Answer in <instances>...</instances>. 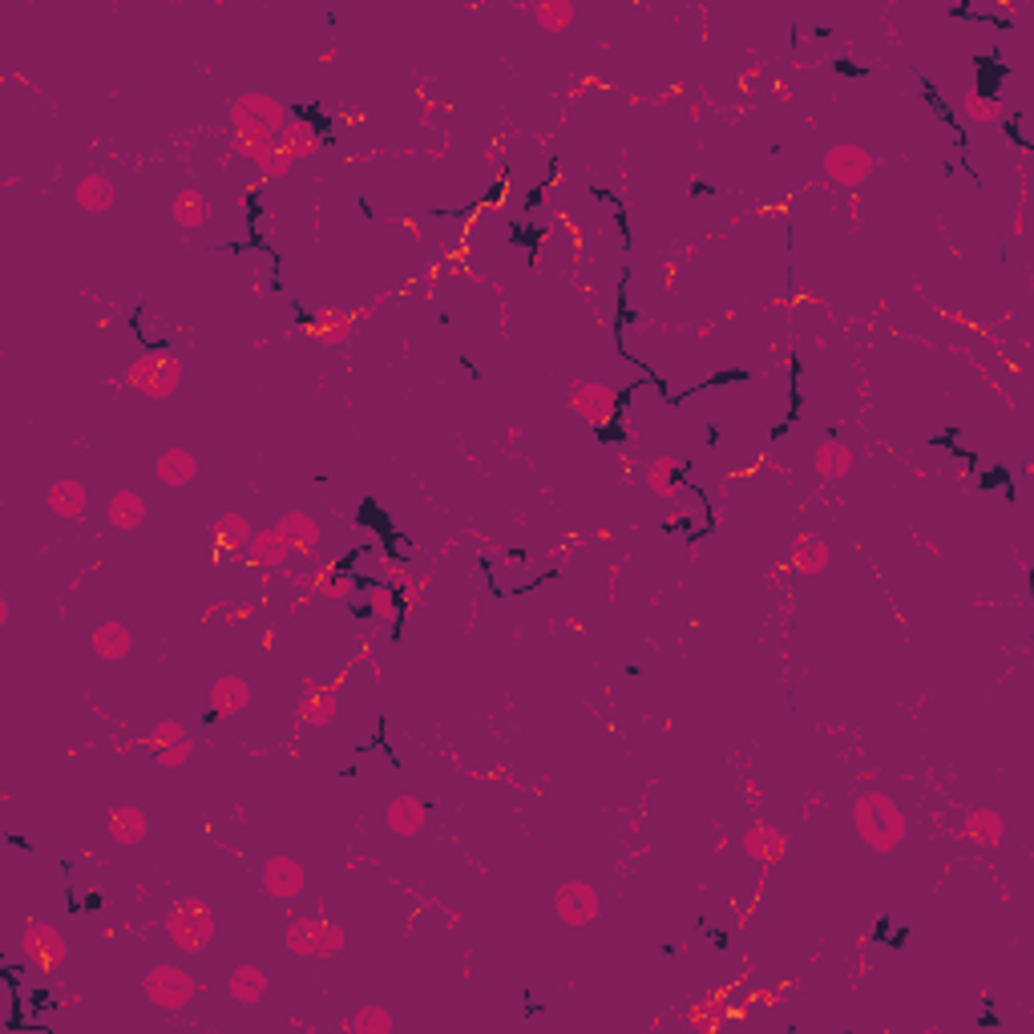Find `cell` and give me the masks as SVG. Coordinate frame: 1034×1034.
<instances>
[{
  "mask_svg": "<svg viewBox=\"0 0 1034 1034\" xmlns=\"http://www.w3.org/2000/svg\"><path fill=\"white\" fill-rule=\"evenodd\" d=\"M853 824H857V837L877 853H893L905 841V812L885 792H865L857 800Z\"/></svg>",
  "mask_w": 1034,
  "mask_h": 1034,
  "instance_id": "1",
  "label": "cell"
},
{
  "mask_svg": "<svg viewBox=\"0 0 1034 1034\" xmlns=\"http://www.w3.org/2000/svg\"><path fill=\"white\" fill-rule=\"evenodd\" d=\"M215 917L202 909V901H182L170 917H166V934H170V942L178 946V950H186V954H194V950H206L211 946V938H215Z\"/></svg>",
  "mask_w": 1034,
  "mask_h": 1034,
  "instance_id": "2",
  "label": "cell"
},
{
  "mask_svg": "<svg viewBox=\"0 0 1034 1034\" xmlns=\"http://www.w3.org/2000/svg\"><path fill=\"white\" fill-rule=\"evenodd\" d=\"M126 380L138 388V392H146V396H154V400H166L174 388H178V380H182V368H178V360H170V356H138L134 364H130V372H126Z\"/></svg>",
  "mask_w": 1034,
  "mask_h": 1034,
  "instance_id": "3",
  "label": "cell"
},
{
  "mask_svg": "<svg viewBox=\"0 0 1034 1034\" xmlns=\"http://www.w3.org/2000/svg\"><path fill=\"white\" fill-rule=\"evenodd\" d=\"M623 392H614V388H606V384H594V380H574V388H570V404H574V412L582 421H590V425H606V421H614L618 417V408H623Z\"/></svg>",
  "mask_w": 1034,
  "mask_h": 1034,
  "instance_id": "4",
  "label": "cell"
},
{
  "mask_svg": "<svg viewBox=\"0 0 1034 1034\" xmlns=\"http://www.w3.org/2000/svg\"><path fill=\"white\" fill-rule=\"evenodd\" d=\"M142 990H146V998L154 1002V1006H162V1010H182L190 998H194V978L186 974V970H178V966H154L150 974H146V982H142Z\"/></svg>",
  "mask_w": 1034,
  "mask_h": 1034,
  "instance_id": "5",
  "label": "cell"
},
{
  "mask_svg": "<svg viewBox=\"0 0 1034 1034\" xmlns=\"http://www.w3.org/2000/svg\"><path fill=\"white\" fill-rule=\"evenodd\" d=\"M598 893H594V885H586V881H570V885H562L558 893H554V909H558V917L566 921V925H574V929H582V925H590L594 917H598Z\"/></svg>",
  "mask_w": 1034,
  "mask_h": 1034,
  "instance_id": "6",
  "label": "cell"
},
{
  "mask_svg": "<svg viewBox=\"0 0 1034 1034\" xmlns=\"http://www.w3.org/2000/svg\"><path fill=\"white\" fill-rule=\"evenodd\" d=\"M873 154L869 150H861V146H833L829 154H824V170H829V178L833 182H841V186H861L865 178H869V170H873Z\"/></svg>",
  "mask_w": 1034,
  "mask_h": 1034,
  "instance_id": "7",
  "label": "cell"
},
{
  "mask_svg": "<svg viewBox=\"0 0 1034 1034\" xmlns=\"http://www.w3.org/2000/svg\"><path fill=\"white\" fill-rule=\"evenodd\" d=\"M303 885H307V873H303L299 861H291V857H271V861L263 865V889H267L275 901H295V897L303 893Z\"/></svg>",
  "mask_w": 1034,
  "mask_h": 1034,
  "instance_id": "8",
  "label": "cell"
},
{
  "mask_svg": "<svg viewBox=\"0 0 1034 1034\" xmlns=\"http://www.w3.org/2000/svg\"><path fill=\"white\" fill-rule=\"evenodd\" d=\"M21 950H25V958H33L37 966H53L57 958H65V938H61V929H57V925L37 921V925H29V929H25Z\"/></svg>",
  "mask_w": 1034,
  "mask_h": 1034,
  "instance_id": "9",
  "label": "cell"
},
{
  "mask_svg": "<svg viewBox=\"0 0 1034 1034\" xmlns=\"http://www.w3.org/2000/svg\"><path fill=\"white\" fill-rule=\"evenodd\" d=\"M291 554H295V546L279 530H259L251 538V546H247V562L263 566V570H283L291 562Z\"/></svg>",
  "mask_w": 1034,
  "mask_h": 1034,
  "instance_id": "10",
  "label": "cell"
},
{
  "mask_svg": "<svg viewBox=\"0 0 1034 1034\" xmlns=\"http://www.w3.org/2000/svg\"><path fill=\"white\" fill-rule=\"evenodd\" d=\"M425 816H429V808H425L417 796H396V800H388V829H392L396 837H417V833L425 829Z\"/></svg>",
  "mask_w": 1034,
  "mask_h": 1034,
  "instance_id": "11",
  "label": "cell"
},
{
  "mask_svg": "<svg viewBox=\"0 0 1034 1034\" xmlns=\"http://www.w3.org/2000/svg\"><path fill=\"white\" fill-rule=\"evenodd\" d=\"M324 917H291L287 925V950L299 958H320V942H324Z\"/></svg>",
  "mask_w": 1034,
  "mask_h": 1034,
  "instance_id": "12",
  "label": "cell"
},
{
  "mask_svg": "<svg viewBox=\"0 0 1034 1034\" xmlns=\"http://www.w3.org/2000/svg\"><path fill=\"white\" fill-rule=\"evenodd\" d=\"M336 691H324V687H316V683H307V691H303V699H299V719L307 723V728H328V723L336 719Z\"/></svg>",
  "mask_w": 1034,
  "mask_h": 1034,
  "instance_id": "13",
  "label": "cell"
},
{
  "mask_svg": "<svg viewBox=\"0 0 1034 1034\" xmlns=\"http://www.w3.org/2000/svg\"><path fill=\"white\" fill-rule=\"evenodd\" d=\"M683 481H687V461H679V457H655L647 465V485L659 497H679Z\"/></svg>",
  "mask_w": 1034,
  "mask_h": 1034,
  "instance_id": "14",
  "label": "cell"
},
{
  "mask_svg": "<svg viewBox=\"0 0 1034 1034\" xmlns=\"http://www.w3.org/2000/svg\"><path fill=\"white\" fill-rule=\"evenodd\" d=\"M744 853L760 865H776L784 857V833L772 829V824H752L748 837H744Z\"/></svg>",
  "mask_w": 1034,
  "mask_h": 1034,
  "instance_id": "15",
  "label": "cell"
},
{
  "mask_svg": "<svg viewBox=\"0 0 1034 1034\" xmlns=\"http://www.w3.org/2000/svg\"><path fill=\"white\" fill-rule=\"evenodd\" d=\"M45 505H49V513L53 517H69V522H77V517L85 513V505H89V497H85V485L81 481H57L53 489H49V497H45Z\"/></svg>",
  "mask_w": 1034,
  "mask_h": 1034,
  "instance_id": "16",
  "label": "cell"
},
{
  "mask_svg": "<svg viewBox=\"0 0 1034 1034\" xmlns=\"http://www.w3.org/2000/svg\"><path fill=\"white\" fill-rule=\"evenodd\" d=\"M106 517H110L114 530H138L146 522V501L134 489H118L106 505Z\"/></svg>",
  "mask_w": 1034,
  "mask_h": 1034,
  "instance_id": "17",
  "label": "cell"
},
{
  "mask_svg": "<svg viewBox=\"0 0 1034 1034\" xmlns=\"http://www.w3.org/2000/svg\"><path fill=\"white\" fill-rule=\"evenodd\" d=\"M1002 833H1006V824H1002V816L994 808H974L966 816V824H962V837L974 841V845H986V849L1002 845Z\"/></svg>",
  "mask_w": 1034,
  "mask_h": 1034,
  "instance_id": "18",
  "label": "cell"
},
{
  "mask_svg": "<svg viewBox=\"0 0 1034 1034\" xmlns=\"http://www.w3.org/2000/svg\"><path fill=\"white\" fill-rule=\"evenodd\" d=\"M295 550H316L320 546V526H316V517H307V513H299V509H291V513H283L279 517V526H275Z\"/></svg>",
  "mask_w": 1034,
  "mask_h": 1034,
  "instance_id": "19",
  "label": "cell"
},
{
  "mask_svg": "<svg viewBox=\"0 0 1034 1034\" xmlns=\"http://www.w3.org/2000/svg\"><path fill=\"white\" fill-rule=\"evenodd\" d=\"M114 182L106 178V174H85L81 182H77V206L81 211H89V215H101V211H110L114 206Z\"/></svg>",
  "mask_w": 1034,
  "mask_h": 1034,
  "instance_id": "20",
  "label": "cell"
},
{
  "mask_svg": "<svg viewBox=\"0 0 1034 1034\" xmlns=\"http://www.w3.org/2000/svg\"><path fill=\"white\" fill-rule=\"evenodd\" d=\"M356 586H364V578H356V574H352V562L324 566V570H320V578H316V590H320L324 598H332V602L352 598V594H356Z\"/></svg>",
  "mask_w": 1034,
  "mask_h": 1034,
  "instance_id": "21",
  "label": "cell"
},
{
  "mask_svg": "<svg viewBox=\"0 0 1034 1034\" xmlns=\"http://www.w3.org/2000/svg\"><path fill=\"white\" fill-rule=\"evenodd\" d=\"M130 627H122L118 618H110V623H101V627H93V651L101 655V659H126L130 655Z\"/></svg>",
  "mask_w": 1034,
  "mask_h": 1034,
  "instance_id": "22",
  "label": "cell"
},
{
  "mask_svg": "<svg viewBox=\"0 0 1034 1034\" xmlns=\"http://www.w3.org/2000/svg\"><path fill=\"white\" fill-rule=\"evenodd\" d=\"M812 465H816V473H820L824 481H841V477H849V469H853V453H849V445H841V441H824V445L816 449Z\"/></svg>",
  "mask_w": 1034,
  "mask_h": 1034,
  "instance_id": "23",
  "label": "cell"
},
{
  "mask_svg": "<svg viewBox=\"0 0 1034 1034\" xmlns=\"http://www.w3.org/2000/svg\"><path fill=\"white\" fill-rule=\"evenodd\" d=\"M247 703H251V687H247L243 679H235V675L215 679V687H211V707H215L219 715L247 711Z\"/></svg>",
  "mask_w": 1034,
  "mask_h": 1034,
  "instance_id": "24",
  "label": "cell"
},
{
  "mask_svg": "<svg viewBox=\"0 0 1034 1034\" xmlns=\"http://www.w3.org/2000/svg\"><path fill=\"white\" fill-rule=\"evenodd\" d=\"M239 106H243L251 118H259L271 134H283V130H287V122H291L279 101H275V97H263V93H243V97H239Z\"/></svg>",
  "mask_w": 1034,
  "mask_h": 1034,
  "instance_id": "25",
  "label": "cell"
},
{
  "mask_svg": "<svg viewBox=\"0 0 1034 1034\" xmlns=\"http://www.w3.org/2000/svg\"><path fill=\"white\" fill-rule=\"evenodd\" d=\"M198 477V461L186 449H166L158 457V481L162 485H190Z\"/></svg>",
  "mask_w": 1034,
  "mask_h": 1034,
  "instance_id": "26",
  "label": "cell"
},
{
  "mask_svg": "<svg viewBox=\"0 0 1034 1034\" xmlns=\"http://www.w3.org/2000/svg\"><path fill=\"white\" fill-rule=\"evenodd\" d=\"M206 219H211V202H206L202 190H182V194L174 198V223H178V227L194 231V227H202Z\"/></svg>",
  "mask_w": 1034,
  "mask_h": 1034,
  "instance_id": "27",
  "label": "cell"
},
{
  "mask_svg": "<svg viewBox=\"0 0 1034 1034\" xmlns=\"http://www.w3.org/2000/svg\"><path fill=\"white\" fill-rule=\"evenodd\" d=\"M110 837L118 845H138L146 837V816L142 808H114L110 812Z\"/></svg>",
  "mask_w": 1034,
  "mask_h": 1034,
  "instance_id": "28",
  "label": "cell"
},
{
  "mask_svg": "<svg viewBox=\"0 0 1034 1034\" xmlns=\"http://www.w3.org/2000/svg\"><path fill=\"white\" fill-rule=\"evenodd\" d=\"M279 146H283L295 162H303V158H312V154L320 150V138L312 134V126H307V122L291 118V122H287V130L279 134Z\"/></svg>",
  "mask_w": 1034,
  "mask_h": 1034,
  "instance_id": "29",
  "label": "cell"
},
{
  "mask_svg": "<svg viewBox=\"0 0 1034 1034\" xmlns=\"http://www.w3.org/2000/svg\"><path fill=\"white\" fill-rule=\"evenodd\" d=\"M227 990H231L235 1002H259V998L267 994V974H263L259 966H239V970L231 974Z\"/></svg>",
  "mask_w": 1034,
  "mask_h": 1034,
  "instance_id": "30",
  "label": "cell"
},
{
  "mask_svg": "<svg viewBox=\"0 0 1034 1034\" xmlns=\"http://www.w3.org/2000/svg\"><path fill=\"white\" fill-rule=\"evenodd\" d=\"M534 17H538V25H542L546 33H566V29L574 25L578 9L570 5V0H542V5L534 9Z\"/></svg>",
  "mask_w": 1034,
  "mask_h": 1034,
  "instance_id": "31",
  "label": "cell"
},
{
  "mask_svg": "<svg viewBox=\"0 0 1034 1034\" xmlns=\"http://www.w3.org/2000/svg\"><path fill=\"white\" fill-rule=\"evenodd\" d=\"M396 610H404V598H400V590L388 582V586H372V590H368V606H360V618H388V614H396Z\"/></svg>",
  "mask_w": 1034,
  "mask_h": 1034,
  "instance_id": "32",
  "label": "cell"
},
{
  "mask_svg": "<svg viewBox=\"0 0 1034 1034\" xmlns=\"http://www.w3.org/2000/svg\"><path fill=\"white\" fill-rule=\"evenodd\" d=\"M219 538H223V550H243L247 554V546H251V538H255V530L247 526V517H239V513H227V517H219Z\"/></svg>",
  "mask_w": 1034,
  "mask_h": 1034,
  "instance_id": "33",
  "label": "cell"
},
{
  "mask_svg": "<svg viewBox=\"0 0 1034 1034\" xmlns=\"http://www.w3.org/2000/svg\"><path fill=\"white\" fill-rule=\"evenodd\" d=\"M348 1030L352 1034H388L392 1030V1014L384 1006H364L348 1018Z\"/></svg>",
  "mask_w": 1034,
  "mask_h": 1034,
  "instance_id": "34",
  "label": "cell"
},
{
  "mask_svg": "<svg viewBox=\"0 0 1034 1034\" xmlns=\"http://www.w3.org/2000/svg\"><path fill=\"white\" fill-rule=\"evenodd\" d=\"M796 566H800L804 574H824V566H829V542L804 538V542L796 546Z\"/></svg>",
  "mask_w": 1034,
  "mask_h": 1034,
  "instance_id": "35",
  "label": "cell"
},
{
  "mask_svg": "<svg viewBox=\"0 0 1034 1034\" xmlns=\"http://www.w3.org/2000/svg\"><path fill=\"white\" fill-rule=\"evenodd\" d=\"M966 114H970V122H978V126H994V122H1002V97H986V93H974V89H970Z\"/></svg>",
  "mask_w": 1034,
  "mask_h": 1034,
  "instance_id": "36",
  "label": "cell"
},
{
  "mask_svg": "<svg viewBox=\"0 0 1034 1034\" xmlns=\"http://www.w3.org/2000/svg\"><path fill=\"white\" fill-rule=\"evenodd\" d=\"M1002 81H1006V65H998L994 57H982V61H978V85H974V93L1002 97Z\"/></svg>",
  "mask_w": 1034,
  "mask_h": 1034,
  "instance_id": "37",
  "label": "cell"
},
{
  "mask_svg": "<svg viewBox=\"0 0 1034 1034\" xmlns=\"http://www.w3.org/2000/svg\"><path fill=\"white\" fill-rule=\"evenodd\" d=\"M283 146H279V138H235V154L239 158H247V162H255V166H263L271 154H279Z\"/></svg>",
  "mask_w": 1034,
  "mask_h": 1034,
  "instance_id": "38",
  "label": "cell"
},
{
  "mask_svg": "<svg viewBox=\"0 0 1034 1034\" xmlns=\"http://www.w3.org/2000/svg\"><path fill=\"white\" fill-rule=\"evenodd\" d=\"M154 748V760L162 768H182L190 756H194V744L190 740H178V744H150Z\"/></svg>",
  "mask_w": 1034,
  "mask_h": 1034,
  "instance_id": "39",
  "label": "cell"
},
{
  "mask_svg": "<svg viewBox=\"0 0 1034 1034\" xmlns=\"http://www.w3.org/2000/svg\"><path fill=\"white\" fill-rule=\"evenodd\" d=\"M291 118L307 122V126H312V134H316V138H320L328 126H332V122H328V114H324L320 106H295V110H291Z\"/></svg>",
  "mask_w": 1034,
  "mask_h": 1034,
  "instance_id": "40",
  "label": "cell"
},
{
  "mask_svg": "<svg viewBox=\"0 0 1034 1034\" xmlns=\"http://www.w3.org/2000/svg\"><path fill=\"white\" fill-rule=\"evenodd\" d=\"M344 942H348L344 925L328 921V925H324V942H320V958H332V954H340V950H344Z\"/></svg>",
  "mask_w": 1034,
  "mask_h": 1034,
  "instance_id": "41",
  "label": "cell"
},
{
  "mask_svg": "<svg viewBox=\"0 0 1034 1034\" xmlns=\"http://www.w3.org/2000/svg\"><path fill=\"white\" fill-rule=\"evenodd\" d=\"M291 166H295V158H291L287 150H279V154H271V158L259 166V174H263V178H283Z\"/></svg>",
  "mask_w": 1034,
  "mask_h": 1034,
  "instance_id": "42",
  "label": "cell"
},
{
  "mask_svg": "<svg viewBox=\"0 0 1034 1034\" xmlns=\"http://www.w3.org/2000/svg\"><path fill=\"white\" fill-rule=\"evenodd\" d=\"M178 740H186V728L178 719H162L154 728V744H178Z\"/></svg>",
  "mask_w": 1034,
  "mask_h": 1034,
  "instance_id": "43",
  "label": "cell"
},
{
  "mask_svg": "<svg viewBox=\"0 0 1034 1034\" xmlns=\"http://www.w3.org/2000/svg\"><path fill=\"white\" fill-rule=\"evenodd\" d=\"M594 429H598V441H623L627 437V429H623V421H618V417L606 421V425H594Z\"/></svg>",
  "mask_w": 1034,
  "mask_h": 1034,
  "instance_id": "44",
  "label": "cell"
},
{
  "mask_svg": "<svg viewBox=\"0 0 1034 1034\" xmlns=\"http://www.w3.org/2000/svg\"><path fill=\"white\" fill-rule=\"evenodd\" d=\"M998 481L1006 485V481H1010V473H1006V469H990V473L982 477V489H998Z\"/></svg>",
  "mask_w": 1034,
  "mask_h": 1034,
  "instance_id": "45",
  "label": "cell"
},
{
  "mask_svg": "<svg viewBox=\"0 0 1034 1034\" xmlns=\"http://www.w3.org/2000/svg\"><path fill=\"white\" fill-rule=\"evenodd\" d=\"M837 73H845V77H865V69L853 65V61H837Z\"/></svg>",
  "mask_w": 1034,
  "mask_h": 1034,
  "instance_id": "46",
  "label": "cell"
},
{
  "mask_svg": "<svg viewBox=\"0 0 1034 1034\" xmlns=\"http://www.w3.org/2000/svg\"><path fill=\"white\" fill-rule=\"evenodd\" d=\"M85 909H101V893H89V897H85Z\"/></svg>",
  "mask_w": 1034,
  "mask_h": 1034,
  "instance_id": "47",
  "label": "cell"
}]
</instances>
